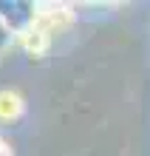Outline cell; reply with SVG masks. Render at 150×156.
Segmentation results:
<instances>
[{
    "instance_id": "cell-1",
    "label": "cell",
    "mask_w": 150,
    "mask_h": 156,
    "mask_svg": "<svg viewBox=\"0 0 150 156\" xmlns=\"http://www.w3.org/2000/svg\"><path fill=\"white\" fill-rule=\"evenodd\" d=\"M0 9H6V12H0V17H6V29L9 31H26L29 29V23L34 20V12L29 3H0Z\"/></svg>"
},
{
    "instance_id": "cell-2",
    "label": "cell",
    "mask_w": 150,
    "mask_h": 156,
    "mask_svg": "<svg viewBox=\"0 0 150 156\" xmlns=\"http://www.w3.org/2000/svg\"><path fill=\"white\" fill-rule=\"evenodd\" d=\"M9 40H12V31L6 29V23H0V51L9 45Z\"/></svg>"
}]
</instances>
